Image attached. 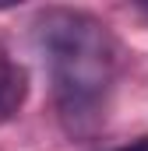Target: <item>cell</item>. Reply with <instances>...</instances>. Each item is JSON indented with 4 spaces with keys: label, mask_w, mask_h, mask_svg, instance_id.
Masks as SVG:
<instances>
[{
    "label": "cell",
    "mask_w": 148,
    "mask_h": 151,
    "mask_svg": "<svg viewBox=\"0 0 148 151\" xmlns=\"http://www.w3.org/2000/svg\"><path fill=\"white\" fill-rule=\"evenodd\" d=\"M36 46L49 67L64 127L71 134L95 130L106 119L120 74L116 35L85 11L53 7L36 18Z\"/></svg>",
    "instance_id": "1"
},
{
    "label": "cell",
    "mask_w": 148,
    "mask_h": 151,
    "mask_svg": "<svg viewBox=\"0 0 148 151\" xmlns=\"http://www.w3.org/2000/svg\"><path fill=\"white\" fill-rule=\"evenodd\" d=\"M28 99V70L0 46V123L11 119Z\"/></svg>",
    "instance_id": "2"
},
{
    "label": "cell",
    "mask_w": 148,
    "mask_h": 151,
    "mask_svg": "<svg viewBox=\"0 0 148 151\" xmlns=\"http://www.w3.org/2000/svg\"><path fill=\"white\" fill-rule=\"evenodd\" d=\"M116 151H148V137H138V141H131V144H123Z\"/></svg>",
    "instance_id": "3"
},
{
    "label": "cell",
    "mask_w": 148,
    "mask_h": 151,
    "mask_svg": "<svg viewBox=\"0 0 148 151\" xmlns=\"http://www.w3.org/2000/svg\"><path fill=\"white\" fill-rule=\"evenodd\" d=\"M141 7H145V11H148V4H141Z\"/></svg>",
    "instance_id": "4"
}]
</instances>
